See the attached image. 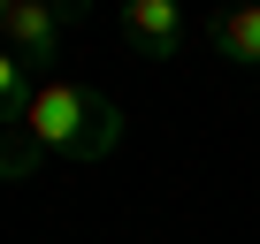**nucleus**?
<instances>
[{"instance_id":"nucleus-1","label":"nucleus","mask_w":260,"mask_h":244,"mask_svg":"<svg viewBox=\"0 0 260 244\" xmlns=\"http://www.w3.org/2000/svg\"><path fill=\"white\" fill-rule=\"evenodd\" d=\"M16 130H23V145L0 153V183L31 176L39 160H107L122 145V107L100 99L84 76H46L31 92V107H23Z\"/></svg>"},{"instance_id":"nucleus-2","label":"nucleus","mask_w":260,"mask_h":244,"mask_svg":"<svg viewBox=\"0 0 260 244\" xmlns=\"http://www.w3.org/2000/svg\"><path fill=\"white\" fill-rule=\"evenodd\" d=\"M122 38L138 61H176L184 38H191V16H184V0H130L122 8Z\"/></svg>"},{"instance_id":"nucleus-3","label":"nucleus","mask_w":260,"mask_h":244,"mask_svg":"<svg viewBox=\"0 0 260 244\" xmlns=\"http://www.w3.org/2000/svg\"><path fill=\"white\" fill-rule=\"evenodd\" d=\"M0 46L23 54L31 69L54 61V46H61V8H54V0H16V8H8V31H0Z\"/></svg>"},{"instance_id":"nucleus-4","label":"nucleus","mask_w":260,"mask_h":244,"mask_svg":"<svg viewBox=\"0 0 260 244\" xmlns=\"http://www.w3.org/2000/svg\"><path fill=\"white\" fill-rule=\"evenodd\" d=\"M207 38H214V54H222V61L260 69V8H252V0H245V8H222V16L207 23Z\"/></svg>"},{"instance_id":"nucleus-5","label":"nucleus","mask_w":260,"mask_h":244,"mask_svg":"<svg viewBox=\"0 0 260 244\" xmlns=\"http://www.w3.org/2000/svg\"><path fill=\"white\" fill-rule=\"evenodd\" d=\"M46 76L23 61V54H8V46H0V114H8V122H23V107H31V92H39Z\"/></svg>"},{"instance_id":"nucleus-6","label":"nucleus","mask_w":260,"mask_h":244,"mask_svg":"<svg viewBox=\"0 0 260 244\" xmlns=\"http://www.w3.org/2000/svg\"><path fill=\"white\" fill-rule=\"evenodd\" d=\"M8 8H16V0H0V31H8Z\"/></svg>"}]
</instances>
